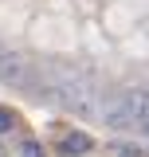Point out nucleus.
Here are the masks:
<instances>
[{
  "instance_id": "nucleus-5",
  "label": "nucleus",
  "mask_w": 149,
  "mask_h": 157,
  "mask_svg": "<svg viewBox=\"0 0 149 157\" xmlns=\"http://www.w3.org/2000/svg\"><path fill=\"white\" fill-rule=\"evenodd\" d=\"M20 157H47V153H43V145H39V141H32V137H28V141L20 145Z\"/></svg>"
},
{
  "instance_id": "nucleus-2",
  "label": "nucleus",
  "mask_w": 149,
  "mask_h": 157,
  "mask_svg": "<svg viewBox=\"0 0 149 157\" xmlns=\"http://www.w3.org/2000/svg\"><path fill=\"white\" fill-rule=\"evenodd\" d=\"M102 122L110 126V130H137L133 126V114H130V102H126V94H110L106 102H102Z\"/></svg>"
},
{
  "instance_id": "nucleus-1",
  "label": "nucleus",
  "mask_w": 149,
  "mask_h": 157,
  "mask_svg": "<svg viewBox=\"0 0 149 157\" xmlns=\"http://www.w3.org/2000/svg\"><path fill=\"white\" fill-rule=\"evenodd\" d=\"M55 94H59V102H63L67 110H74L78 118H98V114H102V102H98V94H94V86L78 82V78L59 82Z\"/></svg>"
},
{
  "instance_id": "nucleus-4",
  "label": "nucleus",
  "mask_w": 149,
  "mask_h": 157,
  "mask_svg": "<svg viewBox=\"0 0 149 157\" xmlns=\"http://www.w3.org/2000/svg\"><path fill=\"white\" fill-rule=\"evenodd\" d=\"M90 134H82V130H71V134H63V141H59V149L67 157H82V153H90Z\"/></svg>"
},
{
  "instance_id": "nucleus-6",
  "label": "nucleus",
  "mask_w": 149,
  "mask_h": 157,
  "mask_svg": "<svg viewBox=\"0 0 149 157\" xmlns=\"http://www.w3.org/2000/svg\"><path fill=\"white\" fill-rule=\"evenodd\" d=\"M12 126H16V114H12L8 106H0V134H8Z\"/></svg>"
},
{
  "instance_id": "nucleus-7",
  "label": "nucleus",
  "mask_w": 149,
  "mask_h": 157,
  "mask_svg": "<svg viewBox=\"0 0 149 157\" xmlns=\"http://www.w3.org/2000/svg\"><path fill=\"white\" fill-rule=\"evenodd\" d=\"M118 157H145V153H141V149H133V145H122V149H118Z\"/></svg>"
},
{
  "instance_id": "nucleus-8",
  "label": "nucleus",
  "mask_w": 149,
  "mask_h": 157,
  "mask_svg": "<svg viewBox=\"0 0 149 157\" xmlns=\"http://www.w3.org/2000/svg\"><path fill=\"white\" fill-rule=\"evenodd\" d=\"M0 157H8V149H4V145H0Z\"/></svg>"
},
{
  "instance_id": "nucleus-3",
  "label": "nucleus",
  "mask_w": 149,
  "mask_h": 157,
  "mask_svg": "<svg viewBox=\"0 0 149 157\" xmlns=\"http://www.w3.org/2000/svg\"><path fill=\"white\" fill-rule=\"evenodd\" d=\"M126 102H130L133 126L141 134H149V90H126Z\"/></svg>"
}]
</instances>
